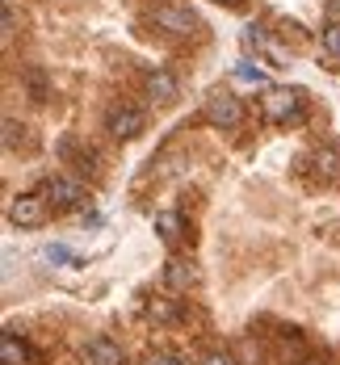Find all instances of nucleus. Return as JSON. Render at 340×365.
Listing matches in <instances>:
<instances>
[{
    "label": "nucleus",
    "instance_id": "7",
    "mask_svg": "<svg viewBox=\"0 0 340 365\" xmlns=\"http://www.w3.org/2000/svg\"><path fill=\"white\" fill-rule=\"evenodd\" d=\"M197 282H202V269H197L189 256H172V260L164 264V286H168L172 294L197 290Z\"/></svg>",
    "mask_w": 340,
    "mask_h": 365
},
{
    "label": "nucleus",
    "instance_id": "21",
    "mask_svg": "<svg viewBox=\"0 0 340 365\" xmlns=\"http://www.w3.org/2000/svg\"><path fill=\"white\" fill-rule=\"evenodd\" d=\"M219 4H227V9H239V4H244V0H219Z\"/></svg>",
    "mask_w": 340,
    "mask_h": 365
},
{
    "label": "nucleus",
    "instance_id": "2",
    "mask_svg": "<svg viewBox=\"0 0 340 365\" xmlns=\"http://www.w3.org/2000/svg\"><path fill=\"white\" fill-rule=\"evenodd\" d=\"M202 118L215 126V130H235L244 122V101L231 93V88H215L206 101H202Z\"/></svg>",
    "mask_w": 340,
    "mask_h": 365
},
{
    "label": "nucleus",
    "instance_id": "23",
    "mask_svg": "<svg viewBox=\"0 0 340 365\" xmlns=\"http://www.w3.org/2000/svg\"><path fill=\"white\" fill-rule=\"evenodd\" d=\"M302 365H315V361H302Z\"/></svg>",
    "mask_w": 340,
    "mask_h": 365
},
{
    "label": "nucleus",
    "instance_id": "9",
    "mask_svg": "<svg viewBox=\"0 0 340 365\" xmlns=\"http://www.w3.org/2000/svg\"><path fill=\"white\" fill-rule=\"evenodd\" d=\"M143 84H148V97H151V101H160V106H168V101H177V97H181V80L168 72V68H151Z\"/></svg>",
    "mask_w": 340,
    "mask_h": 365
},
{
    "label": "nucleus",
    "instance_id": "10",
    "mask_svg": "<svg viewBox=\"0 0 340 365\" xmlns=\"http://www.w3.org/2000/svg\"><path fill=\"white\" fill-rule=\"evenodd\" d=\"M315 168L324 181H340V143H319L315 147Z\"/></svg>",
    "mask_w": 340,
    "mask_h": 365
},
{
    "label": "nucleus",
    "instance_id": "20",
    "mask_svg": "<svg viewBox=\"0 0 340 365\" xmlns=\"http://www.w3.org/2000/svg\"><path fill=\"white\" fill-rule=\"evenodd\" d=\"M235 76H239V80H252V84H264V76L257 72V68H248V63H239V68H235Z\"/></svg>",
    "mask_w": 340,
    "mask_h": 365
},
{
    "label": "nucleus",
    "instance_id": "18",
    "mask_svg": "<svg viewBox=\"0 0 340 365\" xmlns=\"http://www.w3.org/2000/svg\"><path fill=\"white\" fill-rule=\"evenodd\" d=\"M202 365H239V361H235L231 353H206V357H202Z\"/></svg>",
    "mask_w": 340,
    "mask_h": 365
},
{
    "label": "nucleus",
    "instance_id": "11",
    "mask_svg": "<svg viewBox=\"0 0 340 365\" xmlns=\"http://www.w3.org/2000/svg\"><path fill=\"white\" fill-rule=\"evenodd\" d=\"M0 365H30V349L26 340H17V331L0 336Z\"/></svg>",
    "mask_w": 340,
    "mask_h": 365
},
{
    "label": "nucleus",
    "instance_id": "3",
    "mask_svg": "<svg viewBox=\"0 0 340 365\" xmlns=\"http://www.w3.org/2000/svg\"><path fill=\"white\" fill-rule=\"evenodd\" d=\"M105 130H110L118 143H130V139H139V135L148 130V113L139 110V106L118 101V106H110V113H105Z\"/></svg>",
    "mask_w": 340,
    "mask_h": 365
},
{
    "label": "nucleus",
    "instance_id": "14",
    "mask_svg": "<svg viewBox=\"0 0 340 365\" xmlns=\"http://www.w3.org/2000/svg\"><path fill=\"white\" fill-rule=\"evenodd\" d=\"M148 315L155 319V324H172V319H177L181 311H177V307H172L168 298H151V302H148Z\"/></svg>",
    "mask_w": 340,
    "mask_h": 365
},
{
    "label": "nucleus",
    "instance_id": "16",
    "mask_svg": "<svg viewBox=\"0 0 340 365\" xmlns=\"http://www.w3.org/2000/svg\"><path fill=\"white\" fill-rule=\"evenodd\" d=\"M148 365H189V361L181 357V353H151Z\"/></svg>",
    "mask_w": 340,
    "mask_h": 365
},
{
    "label": "nucleus",
    "instance_id": "12",
    "mask_svg": "<svg viewBox=\"0 0 340 365\" xmlns=\"http://www.w3.org/2000/svg\"><path fill=\"white\" fill-rule=\"evenodd\" d=\"M151 227H155V231H160V240L172 248V244L181 240V227H185V222H181V215H177V210H160V215L151 219Z\"/></svg>",
    "mask_w": 340,
    "mask_h": 365
},
{
    "label": "nucleus",
    "instance_id": "19",
    "mask_svg": "<svg viewBox=\"0 0 340 365\" xmlns=\"http://www.w3.org/2000/svg\"><path fill=\"white\" fill-rule=\"evenodd\" d=\"M13 30H17V13H13V4L4 0V38H13Z\"/></svg>",
    "mask_w": 340,
    "mask_h": 365
},
{
    "label": "nucleus",
    "instance_id": "4",
    "mask_svg": "<svg viewBox=\"0 0 340 365\" xmlns=\"http://www.w3.org/2000/svg\"><path fill=\"white\" fill-rule=\"evenodd\" d=\"M42 193H46V202H51L55 210H76V206H84V197H88L84 181H80V177H68V173L46 177Z\"/></svg>",
    "mask_w": 340,
    "mask_h": 365
},
{
    "label": "nucleus",
    "instance_id": "6",
    "mask_svg": "<svg viewBox=\"0 0 340 365\" xmlns=\"http://www.w3.org/2000/svg\"><path fill=\"white\" fill-rule=\"evenodd\" d=\"M261 113H264V122L282 126V122H290V118L302 113V97L294 93V88H269L264 101H261Z\"/></svg>",
    "mask_w": 340,
    "mask_h": 365
},
{
    "label": "nucleus",
    "instance_id": "8",
    "mask_svg": "<svg viewBox=\"0 0 340 365\" xmlns=\"http://www.w3.org/2000/svg\"><path fill=\"white\" fill-rule=\"evenodd\" d=\"M84 365H126V353H122V344L110 340V336H93L84 344Z\"/></svg>",
    "mask_w": 340,
    "mask_h": 365
},
{
    "label": "nucleus",
    "instance_id": "22",
    "mask_svg": "<svg viewBox=\"0 0 340 365\" xmlns=\"http://www.w3.org/2000/svg\"><path fill=\"white\" fill-rule=\"evenodd\" d=\"M332 17L340 21V0H332Z\"/></svg>",
    "mask_w": 340,
    "mask_h": 365
},
{
    "label": "nucleus",
    "instance_id": "5",
    "mask_svg": "<svg viewBox=\"0 0 340 365\" xmlns=\"http://www.w3.org/2000/svg\"><path fill=\"white\" fill-rule=\"evenodd\" d=\"M51 219V202H46V193H17L13 202H9V222L13 227H42V222Z\"/></svg>",
    "mask_w": 340,
    "mask_h": 365
},
{
    "label": "nucleus",
    "instance_id": "13",
    "mask_svg": "<svg viewBox=\"0 0 340 365\" xmlns=\"http://www.w3.org/2000/svg\"><path fill=\"white\" fill-rule=\"evenodd\" d=\"M319 51H324V59L340 63V21H336V17L319 30Z\"/></svg>",
    "mask_w": 340,
    "mask_h": 365
},
{
    "label": "nucleus",
    "instance_id": "15",
    "mask_svg": "<svg viewBox=\"0 0 340 365\" xmlns=\"http://www.w3.org/2000/svg\"><path fill=\"white\" fill-rule=\"evenodd\" d=\"M46 260H51V264H76V256L68 252L63 244H51V248H46Z\"/></svg>",
    "mask_w": 340,
    "mask_h": 365
},
{
    "label": "nucleus",
    "instance_id": "1",
    "mask_svg": "<svg viewBox=\"0 0 340 365\" xmlns=\"http://www.w3.org/2000/svg\"><path fill=\"white\" fill-rule=\"evenodd\" d=\"M151 21L164 30V34H172V38H193L197 34V13L189 9V4H181V0H160L155 9H151Z\"/></svg>",
    "mask_w": 340,
    "mask_h": 365
},
{
    "label": "nucleus",
    "instance_id": "17",
    "mask_svg": "<svg viewBox=\"0 0 340 365\" xmlns=\"http://www.w3.org/2000/svg\"><path fill=\"white\" fill-rule=\"evenodd\" d=\"M17 130H21V126H17L13 118H4V147H9V151L17 147Z\"/></svg>",
    "mask_w": 340,
    "mask_h": 365
}]
</instances>
